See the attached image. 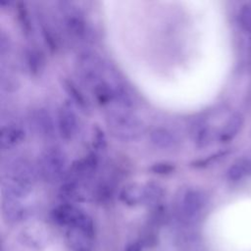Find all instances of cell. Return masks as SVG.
<instances>
[{"label": "cell", "instance_id": "cell-16", "mask_svg": "<svg viewBox=\"0 0 251 251\" xmlns=\"http://www.w3.org/2000/svg\"><path fill=\"white\" fill-rule=\"evenodd\" d=\"M243 122H244L243 117L240 114L238 113L233 114L223 126L219 135L220 141L221 142L231 141L242 128Z\"/></svg>", "mask_w": 251, "mask_h": 251}, {"label": "cell", "instance_id": "cell-24", "mask_svg": "<svg viewBox=\"0 0 251 251\" xmlns=\"http://www.w3.org/2000/svg\"><path fill=\"white\" fill-rule=\"evenodd\" d=\"M149 170L153 174L160 175V176H167L175 172L176 166L170 162H159V163L153 164Z\"/></svg>", "mask_w": 251, "mask_h": 251}, {"label": "cell", "instance_id": "cell-4", "mask_svg": "<svg viewBox=\"0 0 251 251\" xmlns=\"http://www.w3.org/2000/svg\"><path fill=\"white\" fill-rule=\"evenodd\" d=\"M58 5L66 31L75 40H88L91 37V29L82 10L71 1H61Z\"/></svg>", "mask_w": 251, "mask_h": 251}, {"label": "cell", "instance_id": "cell-18", "mask_svg": "<svg viewBox=\"0 0 251 251\" xmlns=\"http://www.w3.org/2000/svg\"><path fill=\"white\" fill-rule=\"evenodd\" d=\"M38 24L46 46L51 52H57L60 49V39L55 29L49 25V22L44 16H39Z\"/></svg>", "mask_w": 251, "mask_h": 251}, {"label": "cell", "instance_id": "cell-1", "mask_svg": "<svg viewBox=\"0 0 251 251\" xmlns=\"http://www.w3.org/2000/svg\"><path fill=\"white\" fill-rule=\"evenodd\" d=\"M35 179L36 171L31 163L23 158L15 159L2 176V196L21 200L31 192Z\"/></svg>", "mask_w": 251, "mask_h": 251}, {"label": "cell", "instance_id": "cell-27", "mask_svg": "<svg viewBox=\"0 0 251 251\" xmlns=\"http://www.w3.org/2000/svg\"><path fill=\"white\" fill-rule=\"evenodd\" d=\"M226 152H219V153H216L214 155H211L209 156L208 158H205V159H202V160H198V161H195L192 163V166L195 167V168H204V167H207L211 164V162H214L215 160L225 156Z\"/></svg>", "mask_w": 251, "mask_h": 251}, {"label": "cell", "instance_id": "cell-19", "mask_svg": "<svg viewBox=\"0 0 251 251\" xmlns=\"http://www.w3.org/2000/svg\"><path fill=\"white\" fill-rule=\"evenodd\" d=\"M144 190V205L156 208L160 206L162 199L164 198L165 191L163 186L158 182H147L143 185Z\"/></svg>", "mask_w": 251, "mask_h": 251}, {"label": "cell", "instance_id": "cell-13", "mask_svg": "<svg viewBox=\"0 0 251 251\" xmlns=\"http://www.w3.org/2000/svg\"><path fill=\"white\" fill-rule=\"evenodd\" d=\"M120 200L126 206L135 207L144 204L143 185L138 183H128L119 192Z\"/></svg>", "mask_w": 251, "mask_h": 251}, {"label": "cell", "instance_id": "cell-29", "mask_svg": "<svg viewBox=\"0 0 251 251\" xmlns=\"http://www.w3.org/2000/svg\"><path fill=\"white\" fill-rule=\"evenodd\" d=\"M142 249H143V245H142L141 241L139 240V241H135V242L128 244L126 247L125 251H142Z\"/></svg>", "mask_w": 251, "mask_h": 251}, {"label": "cell", "instance_id": "cell-14", "mask_svg": "<svg viewBox=\"0 0 251 251\" xmlns=\"http://www.w3.org/2000/svg\"><path fill=\"white\" fill-rule=\"evenodd\" d=\"M151 143L160 149H172L178 143V138L172 130L166 127H156L150 132Z\"/></svg>", "mask_w": 251, "mask_h": 251}, {"label": "cell", "instance_id": "cell-22", "mask_svg": "<svg viewBox=\"0 0 251 251\" xmlns=\"http://www.w3.org/2000/svg\"><path fill=\"white\" fill-rule=\"evenodd\" d=\"M16 14H17V19H18V22H19V25L21 26V29H22L23 33L26 37H29L30 35H32L31 20H30L28 10H27L25 3L20 2V3L17 4Z\"/></svg>", "mask_w": 251, "mask_h": 251}, {"label": "cell", "instance_id": "cell-7", "mask_svg": "<svg viewBox=\"0 0 251 251\" xmlns=\"http://www.w3.org/2000/svg\"><path fill=\"white\" fill-rule=\"evenodd\" d=\"M51 218L61 226H80L88 229H94L92 219L79 208L72 203H62L56 206L51 212Z\"/></svg>", "mask_w": 251, "mask_h": 251}, {"label": "cell", "instance_id": "cell-28", "mask_svg": "<svg viewBox=\"0 0 251 251\" xmlns=\"http://www.w3.org/2000/svg\"><path fill=\"white\" fill-rule=\"evenodd\" d=\"M10 46H11V42H10L8 35L2 31L0 34V52H1V54L5 55L9 51Z\"/></svg>", "mask_w": 251, "mask_h": 251}, {"label": "cell", "instance_id": "cell-5", "mask_svg": "<svg viewBox=\"0 0 251 251\" xmlns=\"http://www.w3.org/2000/svg\"><path fill=\"white\" fill-rule=\"evenodd\" d=\"M75 70L81 83L92 90L105 80L107 68L105 63L95 52L87 50L77 56Z\"/></svg>", "mask_w": 251, "mask_h": 251}, {"label": "cell", "instance_id": "cell-17", "mask_svg": "<svg viewBox=\"0 0 251 251\" xmlns=\"http://www.w3.org/2000/svg\"><path fill=\"white\" fill-rule=\"evenodd\" d=\"M25 63L27 71L33 76H37L38 75H40L45 65L43 54L35 48H28L25 50Z\"/></svg>", "mask_w": 251, "mask_h": 251}, {"label": "cell", "instance_id": "cell-10", "mask_svg": "<svg viewBox=\"0 0 251 251\" xmlns=\"http://www.w3.org/2000/svg\"><path fill=\"white\" fill-rule=\"evenodd\" d=\"M94 230L80 226L67 228L66 242L72 251H92Z\"/></svg>", "mask_w": 251, "mask_h": 251}, {"label": "cell", "instance_id": "cell-20", "mask_svg": "<svg viewBox=\"0 0 251 251\" xmlns=\"http://www.w3.org/2000/svg\"><path fill=\"white\" fill-rule=\"evenodd\" d=\"M251 175V158H241L233 163L226 172L227 179L230 181H238Z\"/></svg>", "mask_w": 251, "mask_h": 251}, {"label": "cell", "instance_id": "cell-26", "mask_svg": "<svg viewBox=\"0 0 251 251\" xmlns=\"http://www.w3.org/2000/svg\"><path fill=\"white\" fill-rule=\"evenodd\" d=\"M106 146V138L103 133V131L96 127L94 131V137H93V148H95L96 151L103 150Z\"/></svg>", "mask_w": 251, "mask_h": 251}, {"label": "cell", "instance_id": "cell-25", "mask_svg": "<svg viewBox=\"0 0 251 251\" xmlns=\"http://www.w3.org/2000/svg\"><path fill=\"white\" fill-rule=\"evenodd\" d=\"M239 23L245 31L251 33V4L244 5L240 10Z\"/></svg>", "mask_w": 251, "mask_h": 251}, {"label": "cell", "instance_id": "cell-3", "mask_svg": "<svg viewBox=\"0 0 251 251\" xmlns=\"http://www.w3.org/2000/svg\"><path fill=\"white\" fill-rule=\"evenodd\" d=\"M67 172L68 159L62 148L50 146L42 151L38 158L37 173L44 181L57 182L65 177Z\"/></svg>", "mask_w": 251, "mask_h": 251}, {"label": "cell", "instance_id": "cell-15", "mask_svg": "<svg viewBox=\"0 0 251 251\" xmlns=\"http://www.w3.org/2000/svg\"><path fill=\"white\" fill-rule=\"evenodd\" d=\"M62 85L73 103H75L78 108L85 112L90 110V104L88 102V99L81 91V89L77 87V85L73 80L69 78H64L62 81Z\"/></svg>", "mask_w": 251, "mask_h": 251}, {"label": "cell", "instance_id": "cell-12", "mask_svg": "<svg viewBox=\"0 0 251 251\" xmlns=\"http://www.w3.org/2000/svg\"><path fill=\"white\" fill-rule=\"evenodd\" d=\"M2 214L8 223H18L23 221L27 214L26 208L22 204L21 200L3 196L2 198Z\"/></svg>", "mask_w": 251, "mask_h": 251}, {"label": "cell", "instance_id": "cell-9", "mask_svg": "<svg viewBox=\"0 0 251 251\" xmlns=\"http://www.w3.org/2000/svg\"><path fill=\"white\" fill-rule=\"evenodd\" d=\"M33 131L43 139H52L55 136V123L50 112L45 108L34 109L29 117Z\"/></svg>", "mask_w": 251, "mask_h": 251}, {"label": "cell", "instance_id": "cell-6", "mask_svg": "<svg viewBox=\"0 0 251 251\" xmlns=\"http://www.w3.org/2000/svg\"><path fill=\"white\" fill-rule=\"evenodd\" d=\"M176 213L185 223L197 221L207 204L205 193L197 188H182L176 198Z\"/></svg>", "mask_w": 251, "mask_h": 251}, {"label": "cell", "instance_id": "cell-11", "mask_svg": "<svg viewBox=\"0 0 251 251\" xmlns=\"http://www.w3.org/2000/svg\"><path fill=\"white\" fill-rule=\"evenodd\" d=\"M25 137L24 128L16 124H8L1 127L0 145L3 150H10L20 145Z\"/></svg>", "mask_w": 251, "mask_h": 251}, {"label": "cell", "instance_id": "cell-23", "mask_svg": "<svg viewBox=\"0 0 251 251\" xmlns=\"http://www.w3.org/2000/svg\"><path fill=\"white\" fill-rule=\"evenodd\" d=\"M192 137L197 147L202 148L207 146L211 139L210 127L203 123L196 124L192 130Z\"/></svg>", "mask_w": 251, "mask_h": 251}, {"label": "cell", "instance_id": "cell-2", "mask_svg": "<svg viewBox=\"0 0 251 251\" xmlns=\"http://www.w3.org/2000/svg\"><path fill=\"white\" fill-rule=\"evenodd\" d=\"M105 120L111 134L123 141H131L138 138L145 129L142 121L131 110L121 107L109 110Z\"/></svg>", "mask_w": 251, "mask_h": 251}, {"label": "cell", "instance_id": "cell-8", "mask_svg": "<svg viewBox=\"0 0 251 251\" xmlns=\"http://www.w3.org/2000/svg\"><path fill=\"white\" fill-rule=\"evenodd\" d=\"M57 128L60 136L66 140H72L78 128L77 116L69 103H64L60 106L57 114Z\"/></svg>", "mask_w": 251, "mask_h": 251}, {"label": "cell", "instance_id": "cell-21", "mask_svg": "<svg viewBox=\"0 0 251 251\" xmlns=\"http://www.w3.org/2000/svg\"><path fill=\"white\" fill-rule=\"evenodd\" d=\"M92 93L96 99V101L102 105H109L112 102H115V91L113 87L112 80H103L97 86H95L92 90Z\"/></svg>", "mask_w": 251, "mask_h": 251}]
</instances>
